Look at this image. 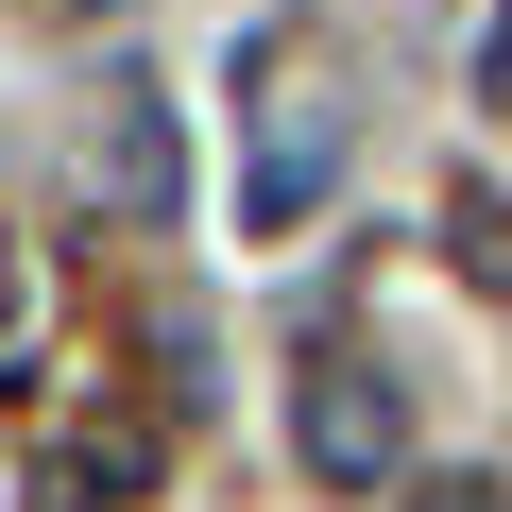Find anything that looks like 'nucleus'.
Segmentation results:
<instances>
[{
    "label": "nucleus",
    "instance_id": "20e7f679",
    "mask_svg": "<svg viewBox=\"0 0 512 512\" xmlns=\"http://www.w3.org/2000/svg\"><path fill=\"white\" fill-rule=\"evenodd\" d=\"M18 308H35V274H18V256H0V325H18Z\"/></svg>",
    "mask_w": 512,
    "mask_h": 512
},
{
    "label": "nucleus",
    "instance_id": "f257e3e1",
    "mask_svg": "<svg viewBox=\"0 0 512 512\" xmlns=\"http://www.w3.org/2000/svg\"><path fill=\"white\" fill-rule=\"evenodd\" d=\"M291 444H308V478H342V495H376L410 427H393V393H376L359 359H308V393H291Z\"/></svg>",
    "mask_w": 512,
    "mask_h": 512
},
{
    "label": "nucleus",
    "instance_id": "f03ea898",
    "mask_svg": "<svg viewBox=\"0 0 512 512\" xmlns=\"http://www.w3.org/2000/svg\"><path fill=\"white\" fill-rule=\"evenodd\" d=\"M325 171H342V120H325V103H256V154H239V222H256V239H291V222L325 205Z\"/></svg>",
    "mask_w": 512,
    "mask_h": 512
},
{
    "label": "nucleus",
    "instance_id": "7ed1b4c3",
    "mask_svg": "<svg viewBox=\"0 0 512 512\" xmlns=\"http://www.w3.org/2000/svg\"><path fill=\"white\" fill-rule=\"evenodd\" d=\"M427 512H512V478H427Z\"/></svg>",
    "mask_w": 512,
    "mask_h": 512
}]
</instances>
